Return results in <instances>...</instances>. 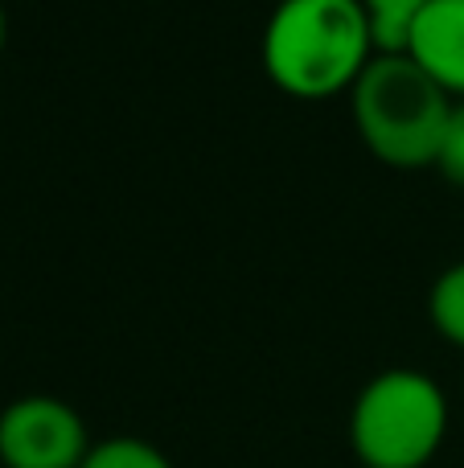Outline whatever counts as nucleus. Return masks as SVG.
Masks as SVG:
<instances>
[{
    "label": "nucleus",
    "mask_w": 464,
    "mask_h": 468,
    "mask_svg": "<svg viewBox=\"0 0 464 468\" xmlns=\"http://www.w3.org/2000/svg\"><path fill=\"white\" fill-rule=\"evenodd\" d=\"M378 54L362 0H279L259 37L268 79L301 103L350 95Z\"/></svg>",
    "instance_id": "nucleus-1"
},
{
    "label": "nucleus",
    "mask_w": 464,
    "mask_h": 468,
    "mask_svg": "<svg viewBox=\"0 0 464 468\" xmlns=\"http://www.w3.org/2000/svg\"><path fill=\"white\" fill-rule=\"evenodd\" d=\"M350 115L370 156L391 169H432L452 99L407 54H374L350 87Z\"/></svg>",
    "instance_id": "nucleus-2"
},
{
    "label": "nucleus",
    "mask_w": 464,
    "mask_h": 468,
    "mask_svg": "<svg viewBox=\"0 0 464 468\" xmlns=\"http://www.w3.org/2000/svg\"><path fill=\"white\" fill-rule=\"evenodd\" d=\"M448 436V399L424 370L395 366L358 390L350 448L366 468H427Z\"/></svg>",
    "instance_id": "nucleus-3"
},
{
    "label": "nucleus",
    "mask_w": 464,
    "mask_h": 468,
    "mask_svg": "<svg viewBox=\"0 0 464 468\" xmlns=\"http://www.w3.org/2000/svg\"><path fill=\"white\" fill-rule=\"evenodd\" d=\"M90 452L82 415L54 395H25L0 411L5 468H79Z\"/></svg>",
    "instance_id": "nucleus-4"
},
{
    "label": "nucleus",
    "mask_w": 464,
    "mask_h": 468,
    "mask_svg": "<svg viewBox=\"0 0 464 468\" xmlns=\"http://www.w3.org/2000/svg\"><path fill=\"white\" fill-rule=\"evenodd\" d=\"M407 54L452 103L464 99V0H432L407 29Z\"/></svg>",
    "instance_id": "nucleus-5"
},
{
    "label": "nucleus",
    "mask_w": 464,
    "mask_h": 468,
    "mask_svg": "<svg viewBox=\"0 0 464 468\" xmlns=\"http://www.w3.org/2000/svg\"><path fill=\"white\" fill-rule=\"evenodd\" d=\"M427 321L448 346L464 354V259L448 263L427 288Z\"/></svg>",
    "instance_id": "nucleus-6"
},
{
    "label": "nucleus",
    "mask_w": 464,
    "mask_h": 468,
    "mask_svg": "<svg viewBox=\"0 0 464 468\" xmlns=\"http://www.w3.org/2000/svg\"><path fill=\"white\" fill-rule=\"evenodd\" d=\"M432 0H362L370 25H374V41L378 54H399L403 41H407V29L416 25V16Z\"/></svg>",
    "instance_id": "nucleus-7"
},
{
    "label": "nucleus",
    "mask_w": 464,
    "mask_h": 468,
    "mask_svg": "<svg viewBox=\"0 0 464 468\" xmlns=\"http://www.w3.org/2000/svg\"><path fill=\"white\" fill-rule=\"evenodd\" d=\"M79 468H173V461L140 436H107L90 444L87 461Z\"/></svg>",
    "instance_id": "nucleus-8"
},
{
    "label": "nucleus",
    "mask_w": 464,
    "mask_h": 468,
    "mask_svg": "<svg viewBox=\"0 0 464 468\" xmlns=\"http://www.w3.org/2000/svg\"><path fill=\"white\" fill-rule=\"evenodd\" d=\"M432 169L440 173L452 189H464V99L452 103V115H448V123H444L440 153H436Z\"/></svg>",
    "instance_id": "nucleus-9"
},
{
    "label": "nucleus",
    "mask_w": 464,
    "mask_h": 468,
    "mask_svg": "<svg viewBox=\"0 0 464 468\" xmlns=\"http://www.w3.org/2000/svg\"><path fill=\"white\" fill-rule=\"evenodd\" d=\"M5 41H8V13H5V5H0V54H5Z\"/></svg>",
    "instance_id": "nucleus-10"
}]
</instances>
